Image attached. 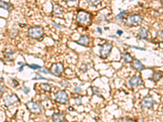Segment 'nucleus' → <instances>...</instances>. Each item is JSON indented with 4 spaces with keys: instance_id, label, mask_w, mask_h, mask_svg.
<instances>
[{
    "instance_id": "nucleus-8",
    "label": "nucleus",
    "mask_w": 163,
    "mask_h": 122,
    "mask_svg": "<svg viewBox=\"0 0 163 122\" xmlns=\"http://www.w3.org/2000/svg\"><path fill=\"white\" fill-rule=\"evenodd\" d=\"M19 102V98L16 96V94H12L10 95H7L5 98H3V102L6 107H10L12 106L15 103V102Z\"/></svg>"
},
{
    "instance_id": "nucleus-7",
    "label": "nucleus",
    "mask_w": 163,
    "mask_h": 122,
    "mask_svg": "<svg viewBox=\"0 0 163 122\" xmlns=\"http://www.w3.org/2000/svg\"><path fill=\"white\" fill-rule=\"evenodd\" d=\"M26 107L30 112L32 113L38 114L42 111V107L41 105L38 104L37 102H33V101H30L26 103Z\"/></svg>"
},
{
    "instance_id": "nucleus-15",
    "label": "nucleus",
    "mask_w": 163,
    "mask_h": 122,
    "mask_svg": "<svg viewBox=\"0 0 163 122\" xmlns=\"http://www.w3.org/2000/svg\"><path fill=\"white\" fill-rule=\"evenodd\" d=\"M162 77V73L160 72H155L152 73V77L150 78V80H152L155 82H157L158 81H160V79H161Z\"/></svg>"
},
{
    "instance_id": "nucleus-21",
    "label": "nucleus",
    "mask_w": 163,
    "mask_h": 122,
    "mask_svg": "<svg viewBox=\"0 0 163 122\" xmlns=\"http://www.w3.org/2000/svg\"><path fill=\"white\" fill-rule=\"evenodd\" d=\"M126 11H121V12H120V13H119L118 15L116 16V19L118 20H122L124 18V15H126Z\"/></svg>"
},
{
    "instance_id": "nucleus-36",
    "label": "nucleus",
    "mask_w": 163,
    "mask_h": 122,
    "mask_svg": "<svg viewBox=\"0 0 163 122\" xmlns=\"http://www.w3.org/2000/svg\"><path fill=\"white\" fill-rule=\"evenodd\" d=\"M2 89H3V86H2V85H1V95L2 94Z\"/></svg>"
},
{
    "instance_id": "nucleus-2",
    "label": "nucleus",
    "mask_w": 163,
    "mask_h": 122,
    "mask_svg": "<svg viewBox=\"0 0 163 122\" xmlns=\"http://www.w3.org/2000/svg\"><path fill=\"white\" fill-rule=\"evenodd\" d=\"M143 20V18L140 15L138 14H131V15H128L126 18V24L129 26H133V25H137V24H140Z\"/></svg>"
},
{
    "instance_id": "nucleus-3",
    "label": "nucleus",
    "mask_w": 163,
    "mask_h": 122,
    "mask_svg": "<svg viewBox=\"0 0 163 122\" xmlns=\"http://www.w3.org/2000/svg\"><path fill=\"white\" fill-rule=\"evenodd\" d=\"M50 72L52 75L55 76H60L61 74L64 72V66H63V63H60V62H58V63H53L51 67V69H50Z\"/></svg>"
},
{
    "instance_id": "nucleus-11",
    "label": "nucleus",
    "mask_w": 163,
    "mask_h": 122,
    "mask_svg": "<svg viewBox=\"0 0 163 122\" xmlns=\"http://www.w3.org/2000/svg\"><path fill=\"white\" fill-rule=\"evenodd\" d=\"M65 117V114L64 112H57V113H54L51 116L53 122H63Z\"/></svg>"
},
{
    "instance_id": "nucleus-29",
    "label": "nucleus",
    "mask_w": 163,
    "mask_h": 122,
    "mask_svg": "<svg viewBox=\"0 0 163 122\" xmlns=\"http://www.w3.org/2000/svg\"><path fill=\"white\" fill-rule=\"evenodd\" d=\"M12 82L14 83V85H15V86L19 85V82H18L17 80H15V79H13V80H12Z\"/></svg>"
},
{
    "instance_id": "nucleus-5",
    "label": "nucleus",
    "mask_w": 163,
    "mask_h": 122,
    "mask_svg": "<svg viewBox=\"0 0 163 122\" xmlns=\"http://www.w3.org/2000/svg\"><path fill=\"white\" fill-rule=\"evenodd\" d=\"M55 99L56 102H59V103H62V104H64L68 102V97L67 93L63 89H60V90H58L56 93L55 94Z\"/></svg>"
},
{
    "instance_id": "nucleus-1",
    "label": "nucleus",
    "mask_w": 163,
    "mask_h": 122,
    "mask_svg": "<svg viewBox=\"0 0 163 122\" xmlns=\"http://www.w3.org/2000/svg\"><path fill=\"white\" fill-rule=\"evenodd\" d=\"M28 34L33 39H40L44 34V29L41 26H33L28 29Z\"/></svg>"
},
{
    "instance_id": "nucleus-31",
    "label": "nucleus",
    "mask_w": 163,
    "mask_h": 122,
    "mask_svg": "<svg viewBox=\"0 0 163 122\" xmlns=\"http://www.w3.org/2000/svg\"><path fill=\"white\" fill-rule=\"evenodd\" d=\"M132 48H134V49H137V50H144V49L143 48H141V47H138V46H131Z\"/></svg>"
},
{
    "instance_id": "nucleus-14",
    "label": "nucleus",
    "mask_w": 163,
    "mask_h": 122,
    "mask_svg": "<svg viewBox=\"0 0 163 122\" xmlns=\"http://www.w3.org/2000/svg\"><path fill=\"white\" fill-rule=\"evenodd\" d=\"M148 37V30L143 27H140L138 33V37L139 39H145Z\"/></svg>"
},
{
    "instance_id": "nucleus-35",
    "label": "nucleus",
    "mask_w": 163,
    "mask_h": 122,
    "mask_svg": "<svg viewBox=\"0 0 163 122\" xmlns=\"http://www.w3.org/2000/svg\"><path fill=\"white\" fill-rule=\"evenodd\" d=\"M117 34L121 35V33H122V31H120V30H118V31H117Z\"/></svg>"
},
{
    "instance_id": "nucleus-33",
    "label": "nucleus",
    "mask_w": 163,
    "mask_h": 122,
    "mask_svg": "<svg viewBox=\"0 0 163 122\" xmlns=\"http://www.w3.org/2000/svg\"><path fill=\"white\" fill-rule=\"evenodd\" d=\"M97 31H98V32H99V33H100V34H101V33H102V30H101V29H100V28H97Z\"/></svg>"
},
{
    "instance_id": "nucleus-12",
    "label": "nucleus",
    "mask_w": 163,
    "mask_h": 122,
    "mask_svg": "<svg viewBox=\"0 0 163 122\" xmlns=\"http://www.w3.org/2000/svg\"><path fill=\"white\" fill-rule=\"evenodd\" d=\"M76 42H77V44H79V45H82V46H88L89 44L88 36H86V35H82V36H80L79 39L77 40Z\"/></svg>"
},
{
    "instance_id": "nucleus-19",
    "label": "nucleus",
    "mask_w": 163,
    "mask_h": 122,
    "mask_svg": "<svg viewBox=\"0 0 163 122\" xmlns=\"http://www.w3.org/2000/svg\"><path fill=\"white\" fill-rule=\"evenodd\" d=\"M35 77H33V80H39V79H41V80H46V81H51L50 79H47L46 78V77H44V76H41V74L40 73H38V72H37V73H35Z\"/></svg>"
},
{
    "instance_id": "nucleus-32",
    "label": "nucleus",
    "mask_w": 163,
    "mask_h": 122,
    "mask_svg": "<svg viewBox=\"0 0 163 122\" xmlns=\"http://www.w3.org/2000/svg\"><path fill=\"white\" fill-rule=\"evenodd\" d=\"M25 65H26V64H23V65L21 66V67H20V69H19V71H20V72H21V71H22V70L24 69V66H25Z\"/></svg>"
},
{
    "instance_id": "nucleus-30",
    "label": "nucleus",
    "mask_w": 163,
    "mask_h": 122,
    "mask_svg": "<svg viewBox=\"0 0 163 122\" xmlns=\"http://www.w3.org/2000/svg\"><path fill=\"white\" fill-rule=\"evenodd\" d=\"M74 91L75 92H80V91H82V89L80 87H75L74 88Z\"/></svg>"
},
{
    "instance_id": "nucleus-28",
    "label": "nucleus",
    "mask_w": 163,
    "mask_h": 122,
    "mask_svg": "<svg viewBox=\"0 0 163 122\" xmlns=\"http://www.w3.org/2000/svg\"><path fill=\"white\" fill-rule=\"evenodd\" d=\"M23 91H24V94H28L29 92V88L28 87H24V89H23Z\"/></svg>"
},
{
    "instance_id": "nucleus-23",
    "label": "nucleus",
    "mask_w": 163,
    "mask_h": 122,
    "mask_svg": "<svg viewBox=\"0 0 163 122\" xmlns=\"http://www.w3.org/2000/svg\"><path fill=\"white\" fill-rule=\"evenodd\" d=\"M41 86H42V88L44 90H46V91H50L51 90V86H50V85L49 84H46V83H43V84H42L41 85Z\"/></svg>"
},
{
    "instance_id": "nucleus-4",
    "label": "nucleus",
    "mask_w": 163,
    "mask_h": 122,
    "mask_svg": "<svg viewBox=\"0 0 163 122\" xmlns=\"http://www.w3.org/2000/svg\"><path fill=\"white\" fill-rule=\"evenodd\" d=\"M112 49V45L108 42H105L104 44L100 46V50H99V54L102 59H106L109 55L111 50Z\"/></svg>"
},
{
    "instance_id": "nucleus-24",
    "label": "nucleus",
    "mask_w": 163,
    "mask_h": 122,
    "mask_svg": "<svg viewBox=\"0 0 163 122\" xmlns=\"http://www.w3.org/2000/svg\"><path fill=\"white\" fill-rule=\"evenodd\" d=\"M29 67L30 68H32V69H38V70H41L42 68H43V67H41V66L37 65V64H29Z\"/></svg>"
},
{
    "instance_id": "nucleus-10",
    "label": "nucleus",
    "mask_w": 163,
    "mask_h": 122,
    "mask_svg": "<svg viewBox=\"0 0 163 122\" xmlns=\"http://www.w3.org/2000/svg\"><path fill=\"white\" fill-rule=\"evenodd\" d=\"M128 83H129V85H130L131 87H136V86H139V85H143V82L140 76H133L129 80Z\"/></svg>"
},
{
    "instance_id": "nucleus-18",
    "label": "nucleus",
    "mask_w": 163,
    "mask_h": 122,
    "mask_svg": "<svg viewBox=\"0 0 163 122\" xmlns=\"http://www.w3.org/2000/svg\"><path fill=\"white\" fill-rule=\"evenodd\" d=\"M122 59L125 63H131L133 62V58L129 53H124L122 54Z\"/></svg>"
},
{
    "instance_id": "nucleus-37",
    "label": "nucleus",
    "mask_w": 163,
    "mask_h": 122,
    "mask_svg": "<svg viewBox=\"0 0 163 122\" xmlns=\"http://www.w3.org/2000/svg\"><path fill=\"white\" fill-rule=\"evenodd\" d=\"M161 4L163 5V0H161Z\"/></svg>"
},
{
    "instance_id": "nucleus-9",
    "label": "nucleus",
    "mask_w": 163,
    "mask_h": 122,
    "mask_svg": "<svg viewBox=\"0 0 163 122\" xmlns=\"http://www.w3.org/2000/svg\"><path fill=\"white\" fill-rule=\"evenodd\" d=\"M90 20V14L85 11H79L77 14V20L79 23H86Z\"/></svg>"
},
{
    "instance_id": "nucleus-13",
    "label": "nucleus",
    "mask_w": 163,
    "mask_h": 122,
    "mask_svg": "<svg viewBox=\"0 0 163 122\" xmlns=\"http://www.w3.org/2000/svg\"><path fill=\"white\" fill-rule=\"evenodd\" d=\"M132 67L134 69L138 70V71H142V70L145 69V67L143 65V63H140V61L134 59L132 62Z\"/></svg>"
},
{
    "instance_id": "nucleus-22",
    "label": "nucleus",
    "mask_w": 163,
    "mask_h": 122,
    "mask_svg": "<svg viewBox=\"0 0 163 122\" xmlns=\"http://www.w3.org/2000/svg\"><path fill=\"white\" fill-rule=\"evenodd\" d=\"M86 2H88L90 6H96L99 4L100 0H86Z\"/></svg>"
},
{
    "instance_id": "nucleus-25",
    "label": "nucleus",
    "mask_w": 163,
    "mask_h": 122,
    "mask_svg": "<svg viewBox=\"0 0 163 122\" xmlns=\"http://www.w3.org/2000/svg\"><path fill=\"white\" fill-rule=\"evenodd\" d=\"M117 122H136V121L134 120H131V119H127V118H121V119H119Z\"/></svg>"
},
{
    "instance_id": "nucleus-27",
    "label": "nucleus",
    "mask_w": 163,
    "mask_h": 122,
    "mask_svg": "<svg viewBox=\"0 0 163 122\" xmlns=\"http://www.w3.org/2000/svg\"><path fill=\"white\" fill-rule=\"evenodd\" d=\"M74 101L77 105H80L82 103V97L81 96H78V97H77V98H75Z\"/></svg>"
},
{
    "instance_id": "nucleus-26",
    "label": "nucleus",
    "mask_w": 163,
    "mask_h": 122,
    "mask_svg": "<svg viewBox=\"0 0 163 122\" xmlns=\"http://www.w3.org/2000/svg\"><path fill=\"white\" fill-rule=\"evenodd\" d=\"M91 89H92L93 94H96V95L100 96V94H99V89H98V88L97 87H91Z\"/></svg>"
},
{
    "instance_id": "nucleus-16",
    "label": "nucleus",
    "mask_w": 163,
    "mask_h": 122,
    "mask_svg": "<svg viewBox=\"0 0 163 122\" xmlns=\"http://www.w3.org/2000/svg\"><path fill=\"white\" fill-rule=\"evenodd\" d=\"M53 13L55 14V15H60V14L63 12V8H62L60 6H59L58 4H55V5H53Z\"/></svg>"
},
{
    "instance_id": "nucleus-17",
    "label": "nucleus",
    "mask_w": 163,
    "mask_h": 122,
    "mask_svg": "<svg viewBox=\"0 0 163 122\" xmlns=\"http://www.w3.org/2000/svg\"><path fill=\"white\" fill-rule=\"evenodd\" d=\"M0 6H1V8L5 9V10H7L8 11H11V8H12V6L10 3H7V2H4V1H1L0 2Z\"/></svg>"
},
{
    "instance_id": "nucleus-34",
    "label": "nucleus",
    "mask_w": 163,
    "mask_h": 122,
    "mask_svg": "<svg viewBox=\"0 0 163 122\" xmlns=\"http://www.w3.org/2000/svg\"><path fill=\"white\" fill-rule=\"evenodd\" d=\"M75 1H77V0H66L67 2H75Z\"/></svg>"
},
{
    "instance_id": "nucleus-6",
    "label": "nucleus",
    "mask_w": 163,
    "mask_h": 122,
    "mask_svg": "<svg viewBox=\"0 0 163 122\" xmlns=\"http://www.w3.org/2000/svg\"><path fill=\"white\" fill-rule=\"evenodd\" d=\"M155 101L152 98V97L151 95H147L141 100L140 102V106L142 108H146V109H150L152 108V106L154 105Z\"/></svg>"
},
{
    "instance_id": "nucleus-20",
    "label": "nucleus",
    "mask_w": 163,
    "mask_h": 122,
    "mask_svg": "<svg viewBox=\"0 0 163 122\" xmlns=\"http://www.w3.org/2000/svg\"><path fill=\"white\" fill-rule=\"evenodd\" d=\"M156 37L159 41L163 42V31H157L156 33Z\"/></svg>"
}]
</instances>
